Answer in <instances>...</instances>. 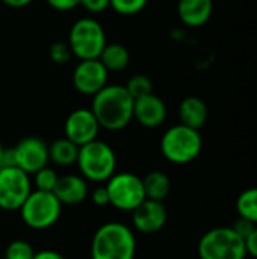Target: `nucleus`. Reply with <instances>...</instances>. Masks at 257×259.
I'll return each mask as SVG.
<instances>
[{
	"label": "nucleus",
	"mask_w": 257,
	"mask_h": 259,
	"mask_svg": "<svg viewBox=\"0 0 257 259\" xmlns=\"http://www.w3.org/2000/svg\"><path fill=\"white\" fill-rule=\"evenodd\" d=\"M133 97L126 87L108 83L92 96L91 111L94 112L101 129L118 132L133 121Z\"/></svg>",
	"instance_id": "nucleus-1"
},
{
	"label": "nucleus",
	"mask_w": 257,
	"mask_h": 259,
	"mask_svg": "<svg viewBox=\"0 0 257 259\" xmlns=\"http://www.w3.org/2000/svg\"><path fill=\"white\" fill-rule=\"evenodd\" d=\"M136 237L127 225L108 222L101 225L91 240V259H135Z\"/></svg>",
	"instance_id": "nucleus-2"
},
{
	"label": "nucleus",
	"mask_w": 257,
	"mask_h": 259,
	"mask_svg": "<svg viewBox=\"0 0 257 259\" xmlns=\"http://www.w3.org/2000/svg\"><path fill=\"white\" fill-rule=\"evenodd\" d=\"M76 164L80 176L89 182H108L117 173V155L114 149L98 138L79 147Z\"/></svg>",
	"instance_id": "nucleus-3"
},
{
	"label": "nucleus",
	"mask_w": 257,
	"mask_h": 259,
	"mask_svg": "<svg viewBox=\"0 0 257 259\" xmlns=\"http://www.w3.org/2000/svg\"><path fill=\"white\" fill-rule=\"evenodd\" d=\"M203 149V138L197 129L176 124L165 131L161 138V152L173 164L185 165L195 161Z\"/></svg>",
	"instance_id": "nucleus-4"
},
{
	"label": "nucleus",
	"mask_w": 257,
	"mask_h": 259,
	"mask_svg": "<svg viewBox=\"0 0 257 259\" xmlns=\"http://www.w3.org/2000/svg\"><path fill=\"white\" fill-rule=\"evenodd\" d=\"M68 46L71 53L79 61L98 59L106 42L103 26L92 17H83L73 23L68 32Z\"/></svg>",
	"instance_id": "nucleus-5"
},
{
	"label": "nucleus",
	"mask_w": 257,
	"mask_h": 259,
	"mask_svg": "<svg viewBox=\"0 0 257 259\" xmlns=\"http://www.w3.org/2000/svg\"><path fill=\"white\" fill-rule=\"evenodd\" d=\"M197 252L200 259H245L248 256L245 240L232 226L214 228L203 234Z\"/></svg>",
	"instance_id": "nucleus-6"
},
{
	"label": "nucleus",
	"mask_w": 257,
	"mask_h": 259,
	"mask_svg": "<svg viewBox=\"0 0 257 259\" xmlns=\"http://www.w3.org/2000/svg\"><path fill=\"white\" fill-rule=\"evenodd\" d=\"M20 217L23 223L35 231H45L58 223L62 214V205L50 191L32 190L21 205Z\"/></svg>",
	"instance_id": "nucleus-7"
},
{
	"label": "nucleus",
	"mask_w": 257,
	"mask_h": 259,
	"mask_svg": "<svg viewBox=\"0 0 257 259\" xmlns=\"http://www.w3.org/2000/svg\"><path fill=\"white\" fill-rule=\"evenodd\" d=\"M106 188L109 193V205L120 211L132 212L142 200H145L142 178L135 173H114L106 182Z\"/></svg>",
	"instance_id": "nucleus-8"
},
{
	"label": "nucleus",
	"mask_w": 257,
	"mask_h": 259,
	"mask_svg": "<svg viewBox=\"0 0 257 259\" xmlns=\"http://www.w3.org/2000/svg\"><path fill=\"white\" fill-rule=\"evenodd\" d=\"M30 193V175L18 167L0 168V209L18 211Z\"/></svg>",
	"instance_id": "nucleus-9"
},
{
	"label": "nucleus",
	"mask_w": 257,
	"mask_h": 259,
	"mask_svg": "<svg viewBox=\"0 0 257 259\" xmlns=\"http://www.w3.org/2000/svg\"><path fill=\"white\" fill-rule=\"evenodd\" d=\"M15 167L33 175L48 165V144L38 137H26L12 149Z\"/></svg>",
	"instance_id": "nucleus-10"
},
{
	"label": "nucleus",
	"mask_w": 257,
	"mask_h": 259,
	"mask_svg": "<svg viewBox=\"0 0 257 259\" xmlns=\"http://www.w3.org/2000/svg\"><path fill=\"white\" fill-rule=\"evenodd\" d=\"M109 71L98 59L79 61L73 70V85L83 96H94L108 85Z\"/></svg>",
	"instance_id": "nucleus-11"
},
{
	"label": "nucleus",
	"mask_w": 257,
	"mask_h": 259,
	"mask_svg": "<svg viewBox=\"0 0 257 259\" xmlns=\"http://www.w3.org/2000/svg\"><path fill=\"white\" fill-rule=\"evenodd\" d=\"M100 129L101 127H100L94 112L91 111V108L89 109H86V108L74 109L73 112L68 114L65 124H64L65 137L79 147L97 140Z\"/></svg>",
	"instance_id": "nucleus-12"
},
{
	"label": "nucleus",
	"mask_w": 257,
	"mask_h": 259,
	"mask_svg": "<svg viewBox=\"0 0 257 259\" xmlns=\"http://www.w3.org/2000/svg\"><path fill=\"white\" fill-rule=\"evenodd\" d=\"M168 212L164 202L142 200L133 211H132V225L141 234H156L167 225Z\"/></svg>",
	"instance_id": "nucleus-13"
},
{
	"label": "nucleus",
	"mask_w": 257,
	"mask_h": 259,
	"mask_svg": "<svg viewBox=\"0 0 257 259\" xmlns=\"http://www.w3.org/2000/svg\"><path fill=\"white\" fill-rule=\"evenodd\" d=\"M167 118V105L156 94L150 93L139 99H135L133 103V120L138 124L147 129L159 127Z\"/></svg>",
	"instance_id": "nucleus-14"
},
{
	"label": "nucleus",
	"mask_w": 257,
	"mask_h": 259,
	"mask_svg": "<svg viewBox=\"0 0 257 259\" xmlns=\"http://www.w3.org/2000/svg\"><path fill=\"white\" fill-rule=\"evenodd\" d=\"M53 194L61 202V205H79L86 200L89 194L88 181L80 175H65L59 176L58 184L53 190Z\"/></svg>",
	"instance_id": "nucleus-15"
},
{
	"label": "nucleus",
	"mask_w": 257,
	"mask_h": 259,
	"mask_svg": "<svg viewBox=\"0 0 257 259\" xmlns=\"http://www.w3.org/2000/svg\"><path fill=\"white\" fill-rule=\"evenodd\" d=\"M214 11L212 0H179L177 14L183 24L189 27H200L206 24Z\"/></svg>",
	"instance_id": "nucleus-16"
},
{
	"label": "nucleus",
	"mask_w": 257,
	"mask_h": 259,
	"mask_svg": "<svg viewBox=\"0 0 257 259\" xmlns=\"http://www.w3.org/2000/svg\"><path fill=\"white\" fill-rule=\"evenodd\" d=\"M179 118L182 124L200 131L208 121V106L200 97L189 96L180 102Z\"/></svg>",
	"instance_id": "nucleus-17"
},
{
	"label": "nucleus",
	"mask_w": 257,
	"mask_h": 259,
	"mask_svg": "<svg viewBox=\"0 0 257 259\" xmlns=\"http://www.w3.org/2000/svg\"><path fill=\"white\" fill-rule=\"evenodd\" d=\"M98 61L105 65V68L111 73L123 71L130 64V53L126 46L120 42L106 44L103 52L98 56Z\"/></svg>",
	"instance_id": "nucleus-18"
},
{
	"label": "nucleus",
	"mask_w": 257,
	"mask_h": 259,
	"mask_svg": "<svg viewBox=\"0 0 257 259\" xmlns=\"http://www.w3.org/2000/svg\"><path fill=\"white\" fill-rule=\"evenodd\" d=\"M77 155L79 146H76L67 137L58 138L48 146V159L59 167H70L76 164Z\"/></svg>",
	"instance_id": "nucleus-19"
},
{
	"label": "nucleus",
	"mask_w": 257,
	"mask_h": 259,
	"mask_svg": "<svg viewBox=\"0 0 257 259\" xmlns=\"http://www.w3.org/2000/svg\"><path fill=\"white\" fill-rule=\"evenodd\" d=\"M145 199L164 202L171 193V179L164 171H150L145 178H142Z\"/></svg>",
	"instance_id": "nucleus-20"
},
{
	"label": "nucleus",
	"mask_w": 257,
	"mask_h": 259,
	"mask_svg": "<svg viewBox=\"0 0 257 259\" xmlns=\"http://www.w3.org/2000/svg\"><path fill=\"white\" fill-rule=\"evenodd\" d=\"M236 211L239 217L257 226V187L244 190L236 199Z\"/></svg>",
	"instance_id": "nucleus-21"
},
{
	"label": "nucleus",
	"mask_w": 257,
	"mask_h": 259,
	"mask_svg": "<svg viewBox=\"0 0 257 259\" xmlns=\"http://www.w3.org/2000/svg\"><path fill=\"white\" fill-rule=\"evenodd\" d=\"M124 87H126L127 93L133 97V100L153 93L151 79L145 74H133Z\"/></svg>",
	"instance_id": "nucleus-22"
},
{
	"label": "nucleus",
	"mask_w": 257,
	"mask_h": 259,
	"mask_svg": "<svg viewBox=\"0 0 257 259\" xmlns=\"http://www.w3.org/2000/svg\"><path fill=\"white\" fill-rule=\"evenodd\" d=\"M58 173L50 168L48 165L42 167L41 170H38L36 173H33V184H35V188L39 190V191H50L53 193L56 184H58Z\"/></svg>",
	"instance_id": "nucleus-23"
},
{
	"label": "nucleus",
	"mask_w": 257,
	"mask_h": 259,
	"mask_svg": "<svg viewBox=\"0 0 257 259\" xmlns=\"http://www.w3.org/2000/svg\"><path fill=\"white\" fill-rule=\"evenodd\" d=\"M148 5V0H111V8L118 14L124 17H132L139 14L145 9Z\"/></svg>",
	"instance_id": "nucleus-24"
},
{
	"label": "nucleus",
	"mask_w": 257,
	"mask_h": 259,
	"mask_svg": "<svg viewBox=\"0 0 257 259\" xmlns=\"http://www.w3.org/2000/svg\"><path fill=\"white\" fill-rule=\"evenodd\" d=\"M33 247L24 240H14L9 243L5 252V259H32L33 258Z\"/></svg>",
	"instance_id": "nucleus-25"
},
{
	"label": "nucleus",
	"mask_w": 257,
	"mask_h": 259,
	"mask_svg": "<svg viewBox=\"0 0 257 259\" xmlns=\"http://www.w3.org/2000/svg\"><path fill=\"white\" fill-rule=\"evenodd\" d=\"M48 56H50V59L55 64L62 65V64H67L73 58V53H71V49H70L68 42L56 41V42L50 44V47H48Z\"/></svg>",
	"instance_id": "nucleus-26"
},
{
	"label": "nucleus",
	"mask_w": 257,
	"mask_h": 259,
	"mask_svg": "<svg viewBox=\"0 0 257 259\" xmlns=\"http://www.w3.org/2000/svg\"><path fill=\"white\" fill-rule=\"evenodd\" d=\"M80 6H83L89 14H101L111 8V0H80Z\"/></svg>",
	"instance_id": "nucleus-27"
},
{
	"label": "nucleus",
	"mask_w": 257,
	"mask_h": 259,
	"mask_svg": "<svg viewBox=\"0 0 257 259\" xmlns=\"http://www.w3.org/2000/svg\"><path fill=\"white\" fill-rule=\"evenodd\" d=\"M254 228H256L254 223H251V222H248V220H245V219H242V217H239V219L232 225V229H233L239 237H242L244 240L254 231Z\"/></svg>",
	"instance_id": "nucleus-28"
},
{
	"label": "nucleus",
	"mask_w": 257,
	"mask_h": 259,
	"mask_svg": "<svg viewBox=\"0 0 257 259\" xmlns=\"http://www.w3.org/2000/svg\"><path fill=\"white\" fill-rule=\"evenodd\" d=\"M91 202L95 206H106L109 205V193L106 185L103 187H97L92 193H91Z\"/></svg>",
	"instance_id": "nucleus-29"
},
{
	"label": "nucleus",
	"mask_w": 257,
	"mask_h": 259,
	"mask_svg": "<svg viewBox=\"0 0 257 259\" xmlns=\"http://www.w3.org/2000/svg\"><path fill=\"white\" fill-rule=\"evenodd\" d=\"M45 2L48 3L50 8H53L55 11H61V12H67L80 6V0H45Z\"/></svg>",
	"instance_id": "nucleus-30"
},
{
	"label": "nucleus",
	"mask_w": 257,
	"mask_h": 259,
	"mask_svg": "<svg viewBox=\"0 0 257 259\" xmlns=\"http://www.w3.org/2000/svg\"><path fill=\"white\" fill-rule=\"evenodd\" d=\"M245 247H247V255L257 259V226L254 231L245 238Z\"/></svg>",
	"instance_id": "nucleus-31"
},
{
	"label": "nucleus",
	"mask_w": 257,
	"mask_h": 259,
	"mask_svg": "<svg viewBox=\"0 0 257 259\" xmlns=\"http://www.w3.org/2000/svg\"><path fill=\"white\" fill-rule=\"evenodd\" d=\"M32 259H65V256L56 250H52V249H44V250H38L33 253V258Z\"/></svg>",
	"instance_id": "nucleus-32"
},
{
	"label": "nucleus",
	"mask_w": 257,
	"mask_h": 259,
	"mask_svg": "<svg viewBox=\"0 0 257 259\" xmlns=\"http://www.w3.org/2000/svg\"><path fill=\"white\" fill-rule=\"evenodd\" d=\"M9 8H24L29 6L33 0H2Z\"/></svg>",
	"instance_id": "nucleus-33"
},
{
	"label": "nucleus",
	"mask_w": 257,
	"mask_h": 259,
	"mask_svg": "<svg viewBox=\"0 0 257 259\" xmlns=\"http://www.w3.org/2000/svg\"><path fill=\"white\" fill-rule=\"evenodd\" d=\"M5 147H3V144L0 143V168L3 167V156H5Z\"/></svg>",
	"instance_id": "nucleus-34"
}]
</instances>
